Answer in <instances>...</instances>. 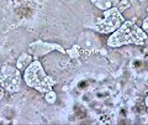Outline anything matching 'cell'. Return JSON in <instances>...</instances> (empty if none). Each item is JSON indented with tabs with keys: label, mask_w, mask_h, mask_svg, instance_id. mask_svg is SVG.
<instances>
[{
	"label": "cell",
	"mask_w": 148,
	"mask_h": 125,
	"mask_svg": "<svg viewBox=\"0 0 148 125\" xmlns=\"http://www.w3.org/2000/svg\"><path fill=\"white\" fill-rule=\"evenodd\" d=\"M147 40L145 31L137 27L133 22L126 21L119 27V30L111 36L108 41V45L111 47H119L127 44L143 45Z\"/></svg>",
	"instance_id": "cell-1"
},
{
	"label": "cell",
	"mask_w": 148,
	"mask_h": 125,
	"mask_svg": "<svg viewBox=\"0 0 148 125\" xmlns=\"http://www.w3.org/2000/svg\"><path fill=\"white\" fill-rule=\"evenodd\" d=\"M25 81L32 88H36L41 92H49L54 81L51 79L48 76H46L42 66L40 62L35 61L31 63L25 71Z\"/></svg>",
	"instance_id": "cell-2"
},
{
	"label": "cell",
	"mask_w": 148,
	"mask_h": 125,
	"mask_svg": "<svg viewBox=\"0 0 148 125\" xmlns=\"http://www.w3.org/2000/svg\"><path fill=\"white\" fill-rule=\"evenodd\" d=\"M104 15H105L104 21L95 25V29L101 32H111L114 30H117L123 24V19L117 9L111 8L109 10H105Z\"/></svg>",
	"instance_id": "cell-3"
},
{
	"label": "cell",
	"mask_w": 148,
	"mask_h": 125,
	"mask_svg": "<svg viewBox=\"0 0 148 125\" xmlns=\"http://www.w3.org/2000/svg\"><path fill=\"white\" fill-rule=\"evenodd\" d=\"M20 84V76L16 69L9 66H0V86L8 90H16Z\"/></svg>",
	"instance_id": "cell-4"
},
{
	"label": "cell",
	"mask_w": 148,
	"mask_h": 125,
	"mask_svg": "<svg viewBox=\"0 0 148 125\" xmlns=\"http://www.w3.org/2000/svg\"><path fill=\"white\" fill-rule=\"evenodd\" d=\"M116 0H98L96 5H98L101 10H109V9L114 8V5L116 4Z\"/></svg>",
	"instance_id": "cell-5"
},
{
	"label": "cell",
	"mask_w": 148,
	"mask_h": 125,
	"mask_svg": "<svg viewBox=\"0 0 148 125\" xmlns=\"http://www.w3.org/2000/svg\"><path fill=\"white\" fill-rule=\"evenodd\" d=\"M30 62V56H27V55H24L21 58H20V61H18V68H24L27 63Z\"/></svg>",
	"instance_id": "cell-6"
},
{
	"label": "cell",
	"mask_w": 148,
	"mask_h": 125,
	"mask_svg": "<svg viewBox=\"0 0 148 125\" xmlns=\"http://www.w3.org/2000/svg\"><path fill=\"white\" fill-rule=\"evenodd\" d=\"M46 98H47V100L49 102V103H53V102L56 100V94L53 93V92H48V94H47V97H46Z\"/></svg>",
	"instance_id": "cell-7"
},
{
	"label": "cell",
	"mask_w": 148,
	"mask_h": 125,
	"mask_svg": "<svg viewBox=\"0 0 148 125\" xmlns=\"http://www.w3.org/2000/svg\"><path fill=\"white\" fill-rule=\"evenodd\" d=\"M143 31L148 32V17H147L145 21H143Z\"/></svg>",
	"instance_id": "cell-8"
},
{
	"label": "cell",
	"mask_w": 148,
	"mask_h": 125,
	"mask_svg": "<svg viewBox=\"0 0 148 125\" xmlns=\"http://www.w3.org/2000/svg\"><path fill=\"white\" fill-rule=\"evenodd\" d=\"M146 104H147V105H148V98H147V100H146Z\"/></svg>",
	"instance_id": "cell-9"
}]
</instances>
